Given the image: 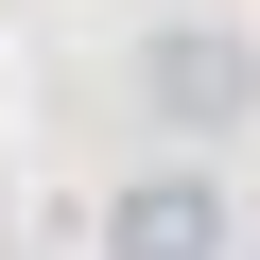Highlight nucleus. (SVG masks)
<instances>
[{"label": "nucleus", "mask_w": 260, "mask_h": 260, "mask_svg": "<svg viewBox=\"0 0 260 260\" xmlns=\"http://www.w3.org/2000/svg\"><path fill=\"white\" fill-rule=\"evenodd\" d=\"M225 243H243V208H225L208 156H139L104 191V260H225Z\"/></svg>", "instance_id": "nucleus-2"}, {"label": "nucleus", "mask_w": 260, "mask_h": 260, "mask_svg": "<svg viewBox=\"0 0 260 260\" xmlns=\"http://www.w3.org/2000/svg\"><path fill=\"white\" fill-rule=\"evenodd\" d=\"M139 121H156L174 156L243 139V121H260V35H243V18H156V35H139Z\"/></svg>", "instance_id": "nucleus-1"}]
</instances>
